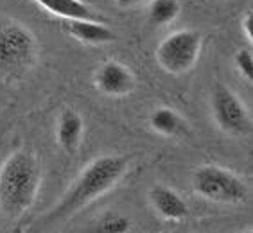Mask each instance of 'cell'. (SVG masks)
Segmentation results:
<instances>
[{"label":"cell","mask_w":253,"mask_h":233,"mask_svg":"<svg viewBox=\"0 0 253 233\" xmlns=\"http://www.w3.org/2000/svg\"><path fill=\"white\" fill-rule=\"evenodd\" d=\"M129 163H131V158L126 155H104L90 161L65 190V194L56 203V206L45 215L42 224L56 223L70 217L95 199L108 194L126 176Z\"/></svg>","instance_id":"6da1fadb"},{"label":"cell","mask_w":253,"mask_h":233,"mask_svg":"<svg viewBox=\"0 0 253 233\" xmlns=\"http://www.w3.org/2000/svg\"><path fill=\"white\" fill-rule=\"evenodd\" d=\"M40 185L38 158L31 151H15L0 167V210L11 219L22 217L33 206Z\"/></svg>","instance_id":"7a4b0ae2"},{"label":"cell","mask_w":253,"mask_h":233,"mask_svg":"<svg viewBox=\"0 0 253 233\" xmlns=\"http://www.w3.org/2000/svg\"><path fill=\"white\" fill-rule=\"evenodd\" d=\"M38 39L29 27L0 16V76L20 81L38 63Z\"/></svg>","instance_id":"3957f363"},{"label":"cell","mask_w":253,"mask_h":233,"mask_svg":"<svg viewBox=\"0 0 253 233\" xmlns=\"http://www.w3.org/2000/svg\"><path fill=\"white\" fill-rule=\"evenodd\" d=\"M192 189L203 199L223 204L246 203L248 185L230 169L221 165H203L192 172Z\"/></svg>","instance_id":"277c9868"},{"label":"cell","mask_w":253,"mask_h":233,"mask_svg":"<svg viewBox=\"0 0 253 233\" xmlns=\"http://www.w3.org/2000/svg\"><path fill=\"white\" fill-rule=\"evenodd\" d=\"M203 49V34L196 29H180L167 34L155 50L156 63L170 76H181L196 67Z\"/></svg>","instance_id":"5b68a950"},{"label":"cell","mask_w":253,"mask_h":233,"mask_svg":"<svg viewBox=\"0 0 253 233\" xmlns=\"http://www.w3.org/2000/svg\"><path fill=\"white\" fill-rule=\"evenodd\" d=\"M210 110L215 124L224 133L244 136L252 133V116L237 93L232 92L224 83H215L210 95Z\"/></svg>","instance_id":"8992f818"},{"label":"cell","mask_w":253,"mask_h":233,"mask_svg":"<svg viewBox=\"0 0 253 233\" xmlns=\"http://www.w3.org/2000/svg\"><path fill=\"white\" fill-rule=\"evenodd\" d=\"M93 84L108 97H124L135 90L136 78L129 67L110 59L93 72Z\"/></svg>","instance_id":"52a82bcc"},{"label":"cell","mask_w":253,"mask_h":233,"mask_svg":"<svg viewBox=\"0 0 253 233\" xmlns=\"http://www.w3.org/2000/svg\"><path fill=\"white\" fill-rule=\"evenodd\" d=\"M147 197H149L153 210L167 221H181L189 215V206L185 199L166 185H155L149 190Z\"/></svg>","instance_id":"ba28073f"},{"label":"cell","mask_w":253,"mask_h":233,"mask_svg":"<svg viewBox=\"0 0 253 233\" xmlns=\"http://www.w3.org/2000/svg\"><path fill=\"white\" fill-rule=\"evenodd\" d=\"M65 31L84 45H104L115 39V33L99 20H65Z\"/></svg>","instance_id":"9c48e42d"},{"label":"cell","mask_w":253,"mask_h":233,"mask_svg":"<svg viewBox=\"0 0 253 233\" xmlns=\"http://www.w3.org/2000/svg\"><path fill=\"white\" fill-rule=\"evenodd\" d=\"M84 133L83 116L74 110H63L56 122V140L65 153H76Z\"/></svg>","instance_id":"30bf717a"},{"label":"cell","mask_w":253,"mask_h":233,"mask_svg":"<svg viewBox=\"0 0 253 233\" xmlns=\"http://www.w3.org/2000/svg\"><path fill=\"white\" fill-rule=\"evenodd\" d=\"M47 13L63 20H97L95 11L83 0H34Z\"/></svg>","instance_id":"8fae6325"},{"label":"cell","mask_w":253,"mask_h":233,"mask_svg":"<svg viewBox=\"0 0 253 233\" xmlns=\"http://www.w3.org/2000/svg\"><path fill=\"white\" fill-rule=\"evenodd\" d=\"M149 126L155 133L164 136H181L187 131L183 116L170 108H156L149 116Z\"/></svg>","instance_id":"7c38bea8"},{"label":"cell","mask_w":253,"mask_h":233,"mask_svg":"<svg viewBox=\"0 0 253 233\" xmlns=\"http://www.w3.org/2000/svg\"><path fill=\"white\" fill-rule=\"evenodd\" d=\"M180 13V0H151L147 5V20L155 27H166L172 24Z\"/></svg>","instance_id":"4fadbf2b"},{"label":"cell","mask_w":253,"mask_h":233,"mask_svg":"<svg viewBox=\"0 0 253 233\" xmlns=\"http://www.w3.org/2000/svg\"><path fill=\"white\" fill-rule=\"evenodd\" d=\"M131 230V221L126 215L106 214L92 226L90 233H127Z\"/></svg>","instance_id":"5bb4252c"},{"label":"cell","mask_w":253,"mask_h":233,"mask_svg":"<svg viewBox=\"0 0 253 233\" xmlns=\"http://www.w3.org/2000/svg\"><path fill=\"white\" fill-rule=\"evenodd\" d=\"M234 65L239 70V74L243 76L244 79L252 81L253 78V54L250 47H243L234 54Z\"/></svg>","instance_id":"9a60e30c"},{"label":"cell","mask_w":253,"mask_h":233,"mask_svg":"<svg viewBox=\"0 0 253 233\" xmlns=\"http://www.w3.org/2000/svg\"><path fill=\"white\" fill-rule=\"evenodd\" d=\"M241 29H243V33H244V36H246V39H248V41H252V38H253V33H252V29H253L252 11L244 13L243 20H241Z\"/></svg>","instance_id":"2e32d148"},{"label":"cell","mask_w":253,"mask_h":233,"mask_svg":"<svg viewBox=\"0 0 253 233\" xmlns=\"http://www.w3.org/2000/svg\"><path fill=\"white\" fill-rule=\"evenodd\" d=\"M113 2H115V5L121 7V9H131L135 5L142 4L144 0H113Z\"/></svg>","instance_id":"e0dca14e"},{"label":"cell","mask_w":253,"mask_h":233,"mask_svg":"<svg viewBox=\"0 0 253 233\" xmlns=\"http://www.w3.org/2000/svg\"><path fill=\"white\" fill-rule=\"evenodd\" d=\"M244 233H253V232H252V230H248V232H244Z\"/></svg>","instance_id":"ac0fdd59"}]
</instances>
